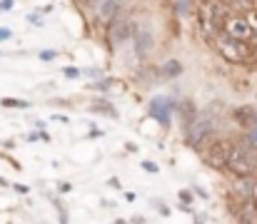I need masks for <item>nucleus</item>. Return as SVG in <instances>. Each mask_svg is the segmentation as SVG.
Segmentation results:
<instances>
[{
  "mask_svg": "<svg viewBox=\"0 0 257 224\" xmlns=\"http://www.w3.org/2000/svg\"><path fill=\"white\" fill-rule=\"evenodd\" d=\"M120 13H125L122 10V3L120 0H105L97 10H95V23L102 28V30H107V25L120 15Z\"/></svg>",
  "mask_w": 257,
  "mask_h": 224,
  "instance_id": "10",
  "label": "nucleus"
},
{
  "mask_svg": "<svg viewBox=\"0 0 257 224\" xmlns=\"http://www.w3.org/2000/svg\"><path fill=\"white\" fill-rule=\"evenodd\" d=\"M58 189H60V194H68V192L73 189V184H70V182H60V184H58Z\"/></svg>",
  "mask_w": 257,
  "mask_h": 224,
  "instance_id": "30",
  "label": "nucleus"
},
{
  "mask_svg": "<svg viewBox=\"0 0 257 224\" xmlns=\"http://www.w3.org/2000/svg\"><path fill=\"white\" fill-rule=\"evenodd\" d=\"M197 25H200V33L207 43H212L217 35H222V25L230 15L225 0H200L197 3Z\"/></svg>",
  "mask_w": 257,
  "mask_h": 224,
  "instance_id": "1",
  "label": "nucleus"
},
{
  "mask_svg": "<svg viewBox=\"0 0 257 224\" xmlns=\"http://www.w3.org/2000/svg\"><path fill=\"white\" fill-rule=\"evenodd\" d=\"M180 15H190V0H180Z\"/></svg>",
  "mask_w": 257,
  "mask_h": 224,
  "instance_id": "29",
  "label": "nucleus"
},
{
  "mask_svg": "<svg viewBox=\"0 0 257 224\" xmlns=\"http://www.w3.org/2000/svg\"><path fill=\"white\" fill-rule=\"evenodd\" d=\"M210 45L230 65H252L255 63V45H250V43H240V40H232L227 35H217Z\"/></svg>",
  "mask_w": 257,
  "mask_h": 224,
  "instance_id": "3",
  "label": "nucleus"
},
{
  "mask_svg": "<svg viewBox=\"0 0 257 224\" xmlns=\"http://www.w3.org/2000/svg\"><path fill=\"white\" fill-rule=\"evenodd\" d=\"M63 77L78 80V77H83V70H78V68H73V65H65V68H63Z\"/></svg>",
  "mask_w": 257,
  "mask_h": 224,
  "instance_id": "21",
  "label": "nucleus"
},
{
  "mask_svg": "<svg viewBox=\"0 0 257 224\" xmlns=\"http://www.w3.org/2000/svg\"><path fill=\"white\" fill-rule=\"evenodd\" d=\"M182 63L180 60H165L163 65H160V77L163 80H175V77H180L182 75Z\"/></svg>",
  "mask_w": 257,
  "mask_h": 224,
  "instance_id": "16",
  "label": "nucleus"
},
{
  "mask_svg": "<svg viewBox=\"0 0 257 224\" xmlns=\"http://www.w3.org/2000/svg\"><path fill=\"white\" fill-rule=\"evenodd\" d=\"M192 224H205V214H192Z\"/></svg>",
  "mask_w": 257,
  "mask_h": 224,
  "instance_id": "32",
  "label": "nucleus"
},
{
  "mask_svg": "<svg viewBox=\"0 0 257 224\" xmlns=\"http://www.w3.org/2000/svg\"><path fill=\"white\" fill-rule=\"evenodd\" d=\"M135 30H138V25H135L133 15H130V13H120V15L107 25V30H105V40H107L110 50H117V48H122L125 43H130V40L135 38Z\"/></svg>",
  "mask_w": 257,
  "mask_h": 224,
  "instance_id": "5",
  "label": "nucleus"
},
{
  "mask_svg": "<svg viewBox=\"0 0 257 224\" xmlns=\"http://www.w3.org/2000/svg\"><path fill=\"white\" fill-rule=\"evenodd\" d=\"M125 149H127V152H138V145H135V142H125Z\"/></svg>",
  "mask_w": 257,
  "mask_h": 224,
  "instance_id": "36",
  "label": "nucleus"
},
{
  "mask_svg": "<svg viewBox=\"0 0 257 224\" xmlns=\"http://www.w3.org/2000/svg\"><path fill=\"white\" fill-rule=\"evenodd\" d=\"M222 35L232 38V40H240V43H250L255 45L257 40V30L250 25V20L245 15H237V13H230L225 25H222Z\"/></svg>",
  "mask_w": 257,
  "mask_h": 224,
  "instance_id": "7",
  "label": "nucleus"
},
{
  "mask_svg": "<svg viewBox=\"0 0 257 224\" xmlns=\"http://www.w3.org/2000/svg\"><path fill=\"white\" fill-rule=\"evenodd\" d=\"M212 132H215V125H212V120H210V115H197V120H192L190 125H185V132H182V140H185V145L192 149H200L205 147L210 140H212Z\"/></svg>",
  "mask_w": 257,
  "mask_h": 224,
  "instance_id": "6",
  "label": "nucleus"
},
{
  "mask_svg": "<svg viewBox=\"0 0 257 224\" xmlns=\"http://www.w3.org/2000/svg\"><path fill=\"white\" fill-rule=\"evenodd\" d=\"M107 184H110V187H115V189H120V182H117L115 177H112V179H107Z\"/></svg>",
  "mask_w": 257,
  "mask_h": 224,
  "instance_id": "38",
  "label": "nucleus"
},
{
  "mask_svg": "<svg viewBox=\"0 0 257 224\" xmlns=\"http://www.w3.org/2000/svg\"><path fill=\"white\" fill-rule=\"evenodd\" d=\"M225 5L230 13H237V15L257 13V0H225Z\"/></svg>",
  "mask_w": 257,
  "mask_h": 224,
  "instance_id": "14",
  "label": "nucleus"
},
{
  "mask_svg": "<svg viewBox=\"0 0 257 224\" xmlns=\"http://www.w3.org/2000/svg\"><path fill=\"white\" fill-rule=\"evenodd\" d=\"M235 217H237V224H257V204L252 202V199L237 204Z\"/></svg>",
  "mask_w": 257,
  "mask_h": 224,
  "instance_id": "13",
  "label": "nucleus"
},
{
  "mask_svg": "<svg viewBox=\"0 0 257 224\" xmlns=\"http://www.w3.org/2000/svg\"><path fill=\"white\" fill-rule=\"evenodd\" d=\"M13 5H15V0H0V13H8V10H13Z\"/></svg>",
  "mask_w": 257,
  "mask_h": 224,
  "instance_id": "26",
  "label": "nucleus"
},
{
  "mask_svg": "<svg viewBox=\"0 0 257 224\" xmlns=\"http://www.w3.org/2000/svg\"><path fill=\"white\" fill-rule=\"evenodd\" d=\"M133 43H135V53H138V58L143 60V58H148L153 50H155V35H153V30L145 25H138V30H135V38H133Z\"/></svg>",
  "mask_w": 257,
  "mask_h": 224,
  "instance_id": "9",
  "label": "nucleus"
},
{
  "mask_svg": "<svg viewBox=\"0 0 257 224\" xmlns=\"http://www.w3.org/2000/svg\"><path fill=\"white\" fill-rule=\"evenodd\" d=\"M130 224H148V222H145V217H133Z\"/></svg>",
  "mask_w": 257,
  "mask_h": 224,
  "instance_id": "37",
  "label": "nucleus"
},
{
  "mask_svg": "<svg viewBox=\"0 0 257 224\" xmlns=\"http://www.w3.org/2000/svg\"><path fill=\"white\" fill-rule=\"evenodd\" d=\"M252 184H255V177H232V189H230V194L237 199V204L252 199Z\"/></svg>",
  "mask_w": 257,
  "mask_h": 224,
  "instance_id": "11",
  "label": "nucleus"
},
{
  "mask_svg": "<svg viewBox=\"0 0 257 224\" xmlns=\"http://www.w3.org/2000/svg\"><path fill=\"white\" fill-rule=\"evenodd\" d=\"M10 187H13L18 194H28V192H30V187H28V184H10Z\"/></svg>",
  "mask_w": 257,
  "mask_h": 224,
  "instance_id": "28",
  "label": "nucleus"
},
{
  "mask_svg": "<svg viewBox=\"0 0 257 224\" xmlns=\"http://www.w3.org/2000/svg\"><path fill=\"white\" fill-rule=\"evenodd\" d=\"M122 197H125V199H127V202H135V199H138V194H135V192H125V194H122Z\"/></svg>",
  "mask_w": 257,
  "mask_h": 224,
  "instance_id": "33",
  "label": "nucleus"
},
{
  "mask_svg": "<svg viewBox=\"0 0 257 224\" xmlns=\"http://www.w3.org/2000/svg\"><path fill=\"white\" fill-rule=\"evenodd\" d=\"M177 115H180L182 127H185V125H190L192 120H197V115H200V112H197V107H195L190 100H182V102L177 105Z\"/></svg>",
  "mask_w": 257,
  "mask_h": 224,
  "instance_id": "15",
  "label": "nucleus"
},
{
  "mask_svg": "<svg viewBox=\"0 0 257 224\" xmlns=\"http://www.w3.org/2000/svg\"><path fill=\"white\" fill-rule=\"evenodd\" d=\"M0 187H10V182H8V179H3V177H0Z\"/></svg>",
  "mask_w": 257,
  "mask_h": 224,
  "instance_id": "40",
  "label": "nucleus"
},
{
  "mask_svg": "<svg viewBox=\"0 0 257 224\" xmlns=\"http://www.w3.org/2000/svg\"><path fill=\"white\" fill-rule=\"evenodd\" d=\"M140 167H143L148 174H158V172H160V164H158V162H153V159H143V164H140Z\"/></svg>",
  "mask_w": 257,
  "mask_h": 224,
  "instance_id": "22",
  "label": "nucleus"
},
{
  "mask_svg": "<svg viewBox=\"0 0 257 224\" xmlns=\"http://www.w3.org/2000/svg\"><path fill=\"white\" fill-rule=\"evenodd\" d=\"M83 75H87V77H100V80H102V70H97V68H90V70H83Z\"/></svg>",
  "mask_w": 257,
  "mask_h": 224,
  "instance_id": "27",
  "label": "nucleus"
},
{
  "mask_svg": "<svg viewBox=\"0 0 257 224\" xmlns=\"http://www.w3.org/2000/svg\"><path fill=\"white\" fill-rule=\"evenodd\" d=\"M235 224H237V222H235Z\"/></svg>",
  "mask_w": 257,
  "mask_h": 224,
  "instance_id": "43",
  "label": "nucleus"
},
{
  "mask_svg": "<svg viewBox=\"0 0 257 224\" xmlns=\"http://www.w3.org/2000/svg\"><path fill=\"white\" fill-rule=\"evenodd\" d=\"M112 224H117V222H112Z\"/></svg>",
  "mask_w": 257,
  "mask_h": 224,
  "instance_id": "41",
  "label": "nucleus"
},
{
  "mask_svg": "<svg viewBox=\"0 0 257 224\" xmlns=\"http://www.w3.org/2000/svg\"><path fill=\"white\" fill-rule=\"evenodd\" d=\"M192 194H195L197 199H202V202H207V199H210V194H207V189H205V187H192Z\"/></svg>",
  "mask_w": 257,
  "mask_h": 224,
  "instance_id": "24",
  "label": "nucleus"
},
{
  "mask_svg": "<svg viewBox=\"0 0 257 224\" xmlns=\"http://www.w3.org/2000/svg\"><path fill=\"white\" fill-rule=\"evenodd\" d=\"M153 207H158V214H160V217H170L172 214L170 204H165V202H160V199H153Z\"/></svg>",
  "mask_w": 257,
  "mask_h": 224,
  "instance_id": "20",
  "label": "nucleus"
},
{
  "mask_svg": "<svg viewBox=\"0 0 257 224\" xmlns=\"http://www.w3.org/2000/svg\"><path fill=\"white\" fill-rule=\"evenodd\" d=\"M78 3H80V5H85V8H92V10H97V8H100V5H102L105 0H78Z\"/></svg>",
  "mask_w": 257,
  "mask_h": 224,
  "instance_id": "25",
  "label": "nucleus"
},
{
  "mask_svg": "<svg viewBox=\"0 0 257 224\" xmlns=\"http://www.w3.org/2000/svg\"><path fill=\"white\" fill-rule=\"evenodd\" d=\"M232 147H235V140H230V137L210 140L205 147L200 149L202 164H207V167L215 169V172H227V159H230Z\"/></svg>",
  "mask_w": 257,
  "mask_h": 224,
  "instance_id": "4",
  "label": "nucleus"
},
{
  "mask_svg": "<svg viewBox=\"0 0 257 224\" xmlns=\"http://www.w3.org/2000/svg\"><path fill=\"white\" fill-rule=\"evenodd\" d=\"M235 120H237V125H240L245 132L255 130L257 127V107H252V105L237 107V110H235Z\"/></svg>",
  "mask_w": 257,
  "mask_h": 224,
  "instance_id": "12",
  "label": "nucleus"
},
{
  "mask_svg": "<svg viewBox=\"0 0 257 224\" xmlns=\"http://www.w3.org/2000/svg\"><path fill=\"white\" fill-rule=\"evenodd\" d=\"M13 38V30L10 28H0V40H10Z\"/></svg>",
  "mask_w": 257,
  "mask_h": 224,
  "instance_id": "31",
  "label": "nucleus"
},
{
  "mask_svg": "<svg viewBox=\"0 0 257 224\" xmlns=\"http://www.w3.org/2000/svg\"><path fill=\"white\" fill-rule=\"evenodd\" d=\"M177 110V105H175V100L172 97H155L153 102H150V115L168 130L170 127V115Z\"/></svg>",
  "mask_w": 257,
  "mask_h": 224,
  "instance_id": "8",
  "label": "nucleus"
},
{
  "mask_svg": "<svg viewBox=\"0 0 257 224\" xmlns=\"http://www.w3.org/2000/svg\"><path fill=\"white\" fill-rule=\"evenodd\" d=\"M105 132L102 130H97V127H92V132H90V137H102Z\"/></svg>",
  "mask_w": 257,
  "mask_h": 224,
  "instance_id": "35",
  "label": "nucleus"
},
{
  "mask_svg": "<svg viewBox=\"0 0 257 224\" xmlns=\"http://www.w3.org/2000/svg\"><path fill=\"white\" fill-rule=\"evenodd\" d=\"M68 222H70V217H68V212L63 209V212H60V224H68Z\"/></svg>",
  "mask_w": 257,
  "mask_h": 224,
  "instance_id": "34",
  "label": "nucleus"
},
{
  "mask_svg": "<svg viewBox=\"0 0 257 224\" xmlns=\"http://www.w3.org/2000/svg\"><path fill=\"white\" fill-rule=\"evenodd\" d=\"M227 172L232 177H257V145L247 137L237 140L227 159Z\"/></svg>",
  "mask_w": 257,
  "mask_h": 224,
  "instance_id": "2",
  "label": "nucleus"
},
{
  "mask_svg": "<svg viewBox=\"0 0 257 224\" xmlns=\"http://www.w3.org/2000/svg\"><path fill=\"white\" fill-rule=\"evenodd\" d=\"M38 58H40V60H45V63H50V60H55V58H58V53H55V50H40V53H38Z\"/></svg>",
  "mask_w": 257,
  "mask_h": 224,
  "instance_id": "23",
  "label": "nucleus"
},
{
  "mask_svg": "<svg viewBox=\"0 0 257 224\" xmlns=\"http://www.w3.org/2000/svg\"><path fill=\"white\" fill-rule=\"evenodd\" d=\"M0 105H3V107H15V110H28V107H30V102H25V100H15V97H3Z\"/></svg>",
  "mask_w": 257,
  "mask_h": 224,
  "instance_id": "18",
  "label": "nucleus"
},
{
  "mask_svg": "<svg viewBox=\"0 0 257 224\" xmlns=\"http://www.w3.org/2000/svg\"><path fill=\"white\" fill-rule=\"evenodd\" d=\"M192 202H195V194H192V189H180V192H177V204L192 207Z\"/></svg>",
  "mask_w": 257,
  "mask_h": 224,
  "instance_id": "19",
  "label": "nucleus"
},
{
  "mask_svg": "<svg viewBox=\"0 0 257 224\" xmlns=\"http://www.w3.org/2000/svg\"><path fill=\"white\" fill-rule=\"evenodd\" d=\"M252 202H257V177H255V184H252Z\"/></svg>",
  "mask_w": 257,
  "mask_h": 224,
  "instance_id": "39",
  "label": "nucleus"
},
{
  "mask_svg": "<svg viewBox=\"0 0 257 224\" xmlns=\"http://www.w3.org/2000/svg\"><path fill=\"white\" fill-rule=\"evenodd\" d=\"M255 204H257V202H255Z\"/></svg>",
  "mask_w": 257,
  "mask_h": 224,
  "instance_id": "42",
  "label": "nucleus"
},
{
  "mask_svg": "<svg viewBox=\"0 0 257 224\" xmlns=\"http://www.w3.org/2000/svg\"><path fill=\"white\" fill-rule=\"evenodd\" d=\"M92 110H95V112H100V115H107V117L117 120L115 107H112V105H107V102H102V100H95V102H92Z\"/></svg>",
  "mask_w": 257,
  "mask_h": 224,
  "instance_id": "17",
  "label": "nucleus"
}]
</instances>
